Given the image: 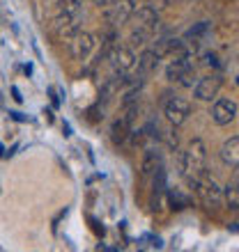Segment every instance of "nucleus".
Returning <instances> with one entry per match:
<instances>
[{"mask_svg": "<svg viewBox=\"0 0 239 252\" xmlns=\"http://www.w3.org/2000/svg\"><path fill=\"white\" fill-rule=\"evenodd\" d=\"M133 19H136V26L140 28H157L159 26V12H154L150 5H143L133 12Z\"/></svg>", "mask_w": 239, "mask_h": 252, "instance_id": "13", "label": "nucleus"}, {"mask_svg": "<svg viewBox=\"0 0 239 252\" xmlns=\"http://www.w3.org/2000/svg\"><path fill=\"white\" fill-rule=\"evenodd\" d=\"M237 103H235L233 99H219L216 103H214L212 108V120L214 124H219V126H226L230 124V122L237 117Z\"/></svg>", "mask_w": 239, "mask_h": 252, "instance_id": "9", "label": "nucleus"}, {"mask_svg": "<svg viewBox=\"0 0 239 252\" xmlns=\"http://www.w3.org/2000/svg\"><path fill=\"white\" fill-rule=\"evenodd\" d=\"M136 12V0H115L111 7H106V21L113 26H122Z\"/></svg>", "mask_w": 239, "mask_h": 252, "instance_id": "6", "label": "nucleus"}, {"mask_svg": "<svg viewBox=\"0 0 239 252\" xmlns=\"http://www.w3.org/2000/svg\"><path fill=\"white\" fill-rule=\"evenodd\" d=\"M235 186H239V167H235V179H233Z\"/></svg>", "mask_w": 239, "mask_h": 252, "instance_id": "25", "label": "nucleus"}, {"mask_svg": "<svg viewBox=\"0 0 239 252\" xmlns=\"http://www.w3.org/2000/svg\"><path fill=\"white\" fill-rule=\"evenodd\" d=\"M124 83V73H113L111 78L104 83V87H101V101H108L111 96H115V94L120 92V85Z\"/></svg>", "mask_w": 239, "mask_h": 252, "instance_id": "14", "label": "nucleus"}, {"mask_svg": "<svg viewBox=\"0 0 239 252\" xmlns=\"http://www.w3.org/2000/svg\"><path fill=\"white\" fill-rule=\"evenodd\" d=\"M147 5L152 7L154 12H163V9H166V7H168V0H150Z\"/></svg>", "mask_w": 239, "mask_h": 252, "instance_id": "21", "label": "nucleus"}, {"mask_svg": "<svg viewBox=\"0 0 239 252\" xmlns=\"http://www.w3.org/2000/svg\"><path fill=\"white\" fill-rule=\"evenodd\" d=\"M182 2H189V0H182Z\"/></svg>", "mask_w": 239, "mask_h": 252, "instance_id": "26", "label": "nucleus"}, {"mask_svg": "<svg viewBox=\"0 0 239 252\" xmlns=\"http://www.w3.org/2000/svg\"><path fill=\"white\" fill-rule=\"evenodd\" d=\"M157 170H161V167H159V152L150 149V152L145 154V158H143V177L157 172Z\"/></svg>", "mask_w": 239, "mask_h": 252, "instance_id": "18", "label": "nucleus"}, {"mask_svg": "<svg viewBox=\"0 0 239 252\" xmlns=\"http://www.w3.org/2000/svg\"><path fill=\"white\" fill-rule=\"evenodd\" d=\"M159 64V58L154 55V51H145V53L138 58V76H147V73H152Z\"/></svg>", "mask_w": 239, "mask_h": 252, "instance_id": "16", "label": "nucleus"}, {"mask_svg": "<svg viewBox=\"0 0 239 252\" xmlns=\"http://www.w3.org/2000/svg\"><path fill=\"white\" fill-rule=\"evenodd\" d=\"M154 32H157V28H140V26H136V28H133V32H131V37H129V44H131V48L145 46L147 41L152 39Z\"/></svg>", "mask_w": 239, "mask_h": 252, "instance_id": "15", "label": "nucleus"}, {"mask_svg": "<svg viewBox=\"0 0 239 252\" xmlns=\"http://www.w3.org/2000/svg\"><path fill=\"white\" fill-rule=\"evenodd\" d=\"M221 87H223V78H221L219 73H209V76L198 80V85L193 90V96L198 101H212L219 96Z\"/></svg>", "mask_w": 239, "mask_h": 252, "instance_id": "4", "label": "nucleus"}, {"mask_svg": "<svg viewBox=\"0 0 239 252\" xmlns=\"http://www.w3.org/2000/svg\"><path fill=\"white\" fill-rule=\"evenodd\" d=\"M53 30L62 37V39H72L76 32H80V16L79 14L60 12L53 21Z\"/></svg>", "mask_w": 239, "mask_h": 252, "instance_id": "8", "label": "nucleus"}, {"mask_svg": "<svg viewBox=\"0 0 239 252\" xmlns=\"http://www.w3.org/2000/svg\"><path fill=\"white\" fill-rule=\"evenodd\" d=\"M12 94H14V101H19V103L23 101V96H21V92L16 90V87H12Z\"/></svg>", "mask_w": 239, "mask_h": 252, "instance_id": "24", "label": "nucleus"}, {"mask_svg": "<svg viewBox=\"0 0 239 252\" xmlns=\"http://www.w3.org/2000/svg\"><path fill=\"white\" fill-rule=\"evenodd\" d=\"M113 2H115V0H94V5H97V7H104V9H106V7H111Z\"/></svg>", "mask_w": 239, "mask_h": 252, "instance_id": "23", "label": "nucleus"}, {"mask_svg": "<svg viewBox=\"0 0 239 252\" xmlns=\"http://www.w3.org/2000/svg\"><path fill=\"white\" fill-rule=\"evenodd\" d=\"M85 0H60V12L65 14H79L83 9Z\"/></svg>", "mask_w": 239, "mask_h": 252, "instance_id": "19", "label": "nucleus"}, {"mask_svg": "<svg viewBox=\"0 0 239 252\" xmlns=\"http://www.w3.org/2000/svg\"><path fill=\"white\" fill-rule=\"evenodd\" d=\"M205 160H207V147L200 138L191 140L186 152L182 154V160H179V167H182V174L186 179L196 184L200 179V174L205 172Z\"/></svg>", "mask_w": 239, "mask_h": 252, "instance_id": "1", "label": "nucleus"}, {"mask_svg": "<svg viewBox=\"0 0 239 252\" xmlns=\"http://www.w3.org/2000/svg\"><path fill=\"white\" fill-rule=\"evenodd\" d=\"M205 64H212V66L219 64V62H216V55H214V53H207L205 55Z\"/></svg>", "mask_w": 239, "mask_h": 252, "instance_id": "22", "label": "nucleus"}, {"mask_svg": "<svg viewBox=\"0 0 239 252\" xmlns=\"http://www.w3.org/2000/svg\"><path fill=\"white\" fill-rule=\"evenodd\" d=\"M191 60H193V58H189V55L177 53V58H175V60L166 66V78L173 80V83H177V80L182 78V76H184L189 69H193V66H191Z\"/></svg>", "mask_w": 239, "mask_h": 252, "instance_id": "11", "label": "nucleus"}, {"mask_svg": "<svg viewBox=\"0 0 239 252\" xmlns=\"http://www.w3.org/2000/svg\"><path fill=\"white\" fill-rule=\"evenodd\" d=\"M193 186H196V190H198V195L202 197V204H205L207 209H219V206L223 204V188L216 184L214 177L202 172L200 179L196 181Z\"/></svg>", "mask_w": 239, "mask_h": 252, "instance_id": "2", "label": "nucleus"}, {"mask_svg": "<svg viewBox=\"0 0 239 252\" xmlns=\"http://www.w3.org/2000/svg\"><path fill=\"white\" fill-rule=\"evenodd\" d=\"M168 197H170V204H173V209H186V206H189V197H184V195H182V192H170V195H168Z\"/></svg>", "mask_w": 239, "mask_h": 252, "instance_id": "20", "label": "nucleus"}, {"mask_svg": "<svg viewBox=\"0 0 239 252\" xmlns=\"http://www.w3.org/2000/svg\"><path fill=\"white\" fill-rule=\"evenodd\" d=\"M223 202H226V206L230 211L239 213V186H235L233 181L223 188Z\"/></svg>", "mask_w": 239, "mask_h": 252, "instance_id": "17", "label": "nucleus"}, {"mask_svg": "<svg viewBox=\"0 0 239 252\" xmlns=\"http://www.w3.org/2000/svg\"><path fill=\"white\" fill-rule=\"evenodd\" d=\"M189 115H191V103H189L186 99H182V96H173V99L166 101V117L173 126L184 124V122L189 120Z\"/></svg>", "mask_w": 239, "mask_h": 252, "instance_id": "7", "label": "nucleus"}, {"mask_svg": "<svg viewBox=\"0 0 239 252\" xmlns=\"http://www.w3.org/2000/svg\"><path fill=\"white\" fill-rule=\"evenodd\" d=\"M108 64L113 69V73H126L136 66V55H133L131 46H115L108 53Z\"/></svg>", "mask_w": 239, "mask_h": 252, "instance_id": "3", "label": "nucleus"}, {"mask_svg": "<svg viewBox=\"0 0 239 252\" xmlns=\"http://www.w3.org/2000/svg\"><path fill=\"white\" fill-rule=\"evenodd\" d=\"M129 108V113L122 115L120 120L113 122L111 126V140H113L115 145H122L126 138H129V133H131V122H133V113H136V103L133 106H126Z\"/></svg>", "mask_w": 239, "mask_h": 252, "instance_id": "10", "label": "nucleus"}, {"mask_svg": "<svg viewBox=\"0 0 239 252\" xmlns=\"http://www.w3.org/2000/svg\"><path fill=\"white\" fill-rule=\"evenodd\" d=\"M221 160L228 167H239V135L228 138L221 147Z\"/></svg>", "mask_w": 239, "mask_h": 252, "instance_id": "12", "label": "nucleus"}, {"mask_svg": "<svg viewBox=\"0 0 239 252\" xmlns=\"http://www.w3.org/2000/svg\"><path fill=\"white\" fill-rule=\"evenodd\" d=\"M92 51H94V37L90 32H83V30H80V32H76L72 37V41H69V53H72L74 60L85 62Z\"/></svg>", "mask_w": 239, "mask_h": 252, "instance_id": "5", "label": "nucleus"}]
</instances>
